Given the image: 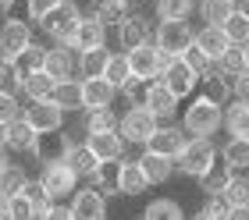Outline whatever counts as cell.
<instances>
[{
  "mask_svg": "<svg viewBox=\"0 0 249 220\" xmlns=\"http://www.w3.org/2000/svg\"><path fill=\"white\" fill-rule=\"evenodd\" d=\"M0 89H18V75H15V61H7V57H0Z\"/></svg>",
  "mask_w": 249,
  "mask_h": 220,
  "instance_id": "50",
  "label": "cell"
},
{
  "mask_svg": "<svg viewBox=\"0 0 249 220\" xmlns=\"http://www.w3.org/2000/svg\"><path fill=\"white\" fill-rule=\"evenodd\" d=\"M104 43H107V25H104V21H96L93 15H82L78 32H75V50H78V53L104 50Z\"/></svg>",
  "mask_w": 249,
  "mask_h": 220,
  "instance_id": "18",
  "label": "cell"
},
{
  "mask_svg": "<svg viewBox=\"0 0 249 220\" xmlns=\"http://www.w3.org/2000/svg\"><path fill=\"white\" fill-rule=\"evenodd\" d=\"M118 178H121V160H118V164H100L96 167V174L93 178H89V181H93V188L100 192V195H118Z\"/></svg>",
  "mask_w": 249,
  "mask_h": 220,
  "instance_id": "37",
  "label": "cell"
},
{
  "mask_svg": "<svg viewBox=\"0 0 249 220\" xmlns=\"http://www.w3.org/2000/svg\"><path fill=\"white\" fill-rule=\"evenodd\" d=\"M231 96L239 103H249V71H242L239 78H231Z\"/></svg>",
  "mask_w": 249,
  "mask_h": 220,
  "instance_id": "51",
  "label": "cell"
},
{
  "mask_svg": "<svg viewBox=\"0 0 249 220\" xmlns=\"http://www.w3.org/2000/svg\"><path fill=\"white\" fill-rule=\"evenodd\" d=\"M239 11H246V15H249V0H242V4H239Z\"/></svg>",
  "mask_w": 249,
  "mask_h": 220,
  "instance_id": "61",
  "label": "cell"
},
{
  "mask_svg": "<svg viewBox=\"0 0 249 220\" xmlns=\"http://www.w3.org/2000/svg\"><path fill=\"white\" fill-rule=\"evenodd\" d=\"M71 220H107V195H100L93 185L89 188H78L68 203Z\"/></svg>",
  "mask_w": 249,
  "mask_h": 220,
  "instance_id": "13",
  "label": "cell"
},
{
  "mask_svg": "<svg viewBox=\"0 0 249 220\" xmlns=\"http://www.w3.org/2000/svg\"><path fill=\"white\" fill-rule=\"evenodd\" d=\"M36 181L43 185V192H47L53 203H57V199H68V195L78 192V174H75L68 164H47V167L39 170Z\"/></svg>",
  "mask_w": 249,
  "mask_h": 220,
  "instance_id": "7",
  "label": "cell"
},
{
  "mask_svg": "<svg viewBox=\"0 0 249 220\" xmlns=\"http://www.w3.org/2000/svg\"><path fill=\"white\" fill-rule=\"evenodd\" d=\"M196 11V0H157V21H185Z\"/></svg>",
  "mask_w": 249,
  "mask_h": 220,
  "instance_id": "36",
  "label": "cell"
},
{
  "mask_svg": "<svg viewBox=\"0 0 249 220\" xmlns=\"http://www.w3.org/2000/svg\"><path fill=\"white\" fill-rule=\"evenodd\" d=\"M228 206H249V174H231L228 188L221 192Z\"/></svg>",
  "mask_w": 249,
  "mask_h": 220,
  "instance_id": "43",
  "label": "cell"
},
{
  "mask_svg": "<svg viewBox=\"0 0 249 220\" xmlns=\"http://www.w3.org/2000/svg\"><path fill=\"white\" fill-rule=\"evenodd\" d=\"M135 164H139V170H142L146 185H164L167 178L175 174V160H164V156L150 153V149H142V156L135 160Z\"/></svg>",
  "mask_w": 249,
  "mask_h": 220,
  "instance_id": "21",
  "label": "cell"
},
{
  "mask_svg": "<svg viewBox=\"0 0 249 220\" xmlns=\"http://www.w3.org/2000/svg\"><path fill=\"white\" fill-rule=\"evenodd\" d=\"M36 132H32V124L25 118H18L15 124H7V149H15V153H32L36 149Z\"/></svg>",
  "mask_w": 249,
  "mask_h": 220,
  "instance_id": "26",
  "label": "cell"
},
{
  "mask_svg": "<svg viewBox=\"0 0 249 220\" xmlns=\"http://www.w3.org/2000/svg\"><path fill=\"white\" fill-rule=\"evenodd\" d=\"M25 199L32 203V213H36V220H43V217L50 213V206H53V199L43 192L39 181H29V185H25Z\"/></svg>",
  "mask_w": 249,
  "mask_h": 220,
  "instance_id": "44",
  "label": "cell"
},
{
  "mask_svg": "<svg viewBox=\"0 0 249 220\" xmlns=\"http://www.w3.org/2000/svg\"><path fill=\"white\" fill-rule=\"evenodd\" d=\"M146 43H153V18H146L142 11H132L118 25V46H121V53H132Z\"/></svg>",
  "mask_w": 249,
  "mask_h": 220,
  "instance_id": "8",
  "label": "cell"
},
{
  "mask_svg": "<svg viewBox=\"0 0 249 220\" xmlns=\"http://www.w3.org/2000/svg\"><path fill=\"white\" fill-rule=\"evenodd\" d=\"M213 164H217V149H213L210 138H189L185 153L175 160V170H178V174H185V178H196L199 181Z\"/></svg>",
  "mask_w": 249,
  "mask_h": 220,
  "instance_id": "5",
  "label": "cell"
},
{
  "mask_svg": "<svg viewBox=\"0 0 249 220\" xmlns=\"http://www.w3.org/2000/svg\"><path fill=\"white\" fill-rule=\"evenodd\" d=\"M114 128H118V114H114V107H104V110H82V132H86V135L114 132Z\"/></svg>",
  "mask_w": 249,
  "mask_h": 220,
  "instance_id": "30",
  "label": "cell"
},
{
  "mask_svg": "<svg viewBox=\"0 0 249 220\" xmlns=\"http://www.w3.org/2000/svg\"><path fill=\"white\" fill-rule=\"evenodd\" d=\"M43 64H47V46L32 43L29 50H21V57H15V75H18V82H21V78H29V75H36V71H43Z\"/></svg>",
  "mask_w": 249,
  "mask_h": 220,
  "instance_id": "28",
  "label": "cell"
},
{
  "mask_svg": "<svg viewBox=\"0 0 249 220\" xmlns=\"http://www.w3.org/2000/svg\"><path fill=\"white\" fill-rule=\"evenodd\" d=\"M61 4H64V0H25L29 18H32V21H43V18H47L53 7H61Z\"/></svg>",
  "mask_w": 249,
  "mask_h": 220,
  "instance_id": "47",
  "label": "cell"
},
{
  "mask_svg": "<svg viewBox=\"0 0 249 220\" xmlns=\"http://www.w3.org/2000/svg\"><path fill=\"white\" fill-rule=\"evenodd\" d=\"M0 220H11V199L0 195Z\"/></svg>",
  "mask_w": 249,
  "mask_h": 220,
  "instance_id": "55",
  "label": "cell"
},
{
  "mask_svg": "<svg viewBox=\"0 0 249 220\" xmlns=\"http://www.w3.org/2000/svg\"><path fill=\"white\" fill-rule=\"evenodd\" d=\"M221 164L231 170V174H249V142L242 138H228L221 146Z\"/></svg>",
  "mask_w": 249,
  "mask_h": 220,
  "instance_id": "23",
  "label": "cell"
},
{
  "mask_svg": "<svg viewBox=\"0 0 249 220\" xmlns=\"http://www.w3.org/2000/svg\"><path fill=\"white\" fill-rule=\"evenodd\" d=\"M203 100H210L213 103V107H231V82H228V78H224L221 75V68L217 64H213V71L207 75V78H203Z\"/></svg>",
  "mask_w": 249,
  "mask_h": 220,
  "instance_id": "22",
  "label": "cell"
},
{
  "mask_svg": "<svg viewBox=\"0 0 249 220\" xmlns=\"http://www.w3.org/2000/svg\"><path fill=\"white\" fill-rule=\"evenodd\" d=\"M228 220H249V206H231Z\"/></svg>",
  "mask_w": 249,
  "mask_h": 220,
  "instance_id": "54",
  "label": "cell"
},
{
  "mask_svg": "<svg viewBox=\"0 0 249 220\" xmlns=\"http://www.w3.org/2000/svg\"><path fill=\"white\" fill-rule=\"evenodd\" d=\"M0 146H7V124H0Z\"/></svg>",
  "mask_w": 249,
  "mask_h": 220,
  "instance_id": "59",
  "label": "cell"
},
{
  "mask_svg": "<svg viewBox=\"0 0 249 220\" xmlns=\"http://www.w3.org/2000/svg\"><path fill=\"white\" fill-rule=\"evenodd\" d=\"M228 181H231V170L224 167L221 160H217V164H213L203 178H199V185H203V192H207V195H221L224 188H228Z\"/></svg>",
  "mask_w": 249,
  "mask_h": 220,
  "instance_id": "42",
  "label": "cell"
},
{
  "mask_svg": "<svg viewBox=\"0 0 249 220\" xmlns=\"http://www.w3.org/2000/svg\"><path fill=\"white\" fill-rule=\"evenodd\" d=\"M32 43L36 39H32V29H29L25 18H4V25H0V57L15 61V57H21V50H29Z\"/></svg>",
  "mask_w": 249,
  "mask_h": 220,
  "instance_id": "10",
  "label": "cell"
},
{
  "mask_svg": "<svg viewBox=\"0 0 249 220\" xmlns=\"http://www.w3.org/2000/svg\"><path fill=\"white\" fill-rule=\"evenodd\" d=\"M4 4H7V0H0V11H4Z\"/></svg>",
  "mask_w": 249,
  "mask_h": 220,
  "instance_id": "63",
  "label": "cell"
},
{
  "mask_svg": "<svg viewBox=\"0 0 249 220\" xmlns=\"http://www.w3.org/2000/svg\"><path fill=\"white\" fill-rule=\"evenodd\" d=\"M78 21H82V11H78L75 0H64L61 7H53L47 18L39 21V29L57 43V46H68L75 50V32H78Z\"/></svg>",
  "mask_w": 249,
  "mask_h": 220,
  "instance_id": "1",
  "label": "cell"
},
{
  "mask_svg": "<svg viewBox=\"0 0 249 220\" xmlns=\"http://www.w3.org/2000/svg\"><path fill=\"white\" fill-rule=\"evenodd\" d=\"M121 4H124V11L132 15V11H139V7H142V0H121Z\"/></svg>",
  "mask_w": 249,
  "mask_h": 220,
  "instance_id": "57",
  "label": "cell"
},
{
  "mask_svg": "<svg viewBox=\"0 0 249 220\" xmlns=\"http://www.w3.org/2000/svg\"><path fill=\"white\" fill-rule=\"evenodd\" d=\"M21 114H25V110H21L18 96L11 89H0V124H15Z\"/></svg>",
  "mask_w": 249,
  "mask_h": 220,
  "instance_id": "45",
  "label": "cell"
},
{
  "mask_svg": "<svg viewBox=\"0 0 249 220\" xmlns=\"http://www.w3.org/2000/svg\"><path fill=\"white\" fill-rule=\"evenodd\" d=\"M139 89H142V82H139V78H132V82H124V85H121V96L135 103V96H139Z\"/></svg>",
  "mask_w": 249,
  "mask_h": 220,
  "instance_id": "53",
  "label": "cell"
},
{
  "mask_svg": "<svg viewBox=\"0 0 249 220\" xmlns=\"http://www.w3.org/2000/svg\"><path fill=\"white\" fill-rule=\"evenodd\" d=\"M228 4H235V7H239V4H242V0H228Z\"/></svg>",
  "mask_w": 249,
  "mask_h": 220,
  "instance_id": "62",
  "label": "cell"
},
{
  "mask_svg": "<svg viewBox=\"0 0 249 220\" xmlns=\"http://www.w3.org/2000/svg\"><path fill=\"white\" fill-rule=\"evenodd\" d=\"M213 220H228V213H231V206L224 203V195H207V206H203Z\"/></svg>",
  "mask_w": 249,
  "mask_h": 220,
  "instance_id": "49",
  "label": "cell"
},
{
  "mask_svg": "<svg viewBox=\"0 0 249 220\" xmlns=\"http://www.w3.org/2000/svg\"><path fill=\"white\" fill-rule=\"evenodd\" d=\"M43 220H71V210H68L64 203H53V206H50V213L43 217Z\"/></svg>",
  "mask_w": 249,
  "mask_h": 220,
  "instance_id": "52",
  "label": "cell"
},
{
  "mask_svg": "<svg viewBox=\"0 0 249 220\" xmlns=\"http://www.w3.org/2000/svg\"><path fill=\"white\" fill-rule=\"evenodd\" d=\"M189 220H213V217H210V213H207V210H199V213H192V217H189Z\"/></svg>",
  "mask_w": 249,
  "mask_h": 220,
  "instance_id": "58",
  "label": "cell"
},
{
  "mask_svg": "<svg viewBox=\"0 0 249 220\" xmlns=\"http://www.w3.org/2000/svg\"><path fill=\"white\" fill-rule=\"evenodd\" d=\"M242 50H246V71H249V43L242 46Z\"/></svg>",
  "mask_w": 249,
  "mask_h": 220,
  "instance_id": "60",
  "label": "cell"
},
{
  "mask_svg": "<svg viewBox=\"0 0 249 220\" xmlns=\"http://www.w3.org/2000/svg\"><path fill=\"white\" fill-rule=\"evenodd\" d=\"M221 29H224V36H228L231 46H246V43H249V15H246V11L235 7V15L224 21Z\"/></svg>",
  "mask_w": 249,
  "mask_h": 220,
  "instance_id": "39",
  "label": "cell"
},
{
  "mask_svg": "<svg viewBox=\"0 0 249 220\" xmlns=\"http://www.w3.org/2000/svg\"><path fill=\"white\" fill-rule=\"evenodd\" d=\"M36 135H53V132H64V110L57 107L53 100H43V103H29L25 114H21Z\"/></svg>",
  "mask_w": 249,
  "mask_h": 220,
  "instance_id": "11",
  "label": "cell"
},
{
  "mask_svg": "<svg viewBox=\"0 0 249 220\" xmlns=\"http://www.w3.org/2000/svg\"><path fill=\"white\" fill-rule=\"evenodd\" d=\"M221 124H224V110L221 107H213L210 100H192L185 114H182V128L189 138H210L213 132H221Z\"/></svg>",
  "mask_w": 249,
  "mask_h": 220,
  "instance_id": "2",
  "label": "cell"
},
{
  "mask_svg": "<svg viewBox=\"0 0 249 220\" xmlns=\"http://www.w3.org/2000/svg\"><path fill=\"white\" fill-rule=\"evenodd\" d=\"M107 50H89V53H78V75L82 78H104L107 71Z\"/></svg>",
  "mask_w": 249,
  "mask_h": 220,
  "instance_id": "40",
  "label": "cell"
},
{
  "mask_svg": "<svg viewBox=\"0 0 249 220\" xmlns=\"http://www.w3.org/2000/svg\"><path fill=\"white\" fill-rule=\"evenodd\" d=\"M192 46H196V50H203L210 57L213 64L221 61V53L228 50V36H224V29H217V25H203V29H196V39H192Z\"/></svg>",
  "mask_w": 249,
  "mask_h": 220,
  "instance_id": "20",
  "label": "cell"
},
{
  "mask_svg": "<svg viewBox=\"0 0 249 220\" xmlns=\"http://www.w3.org/2000/svg\"><path fill=\"white\" fill-rule=\"evenodd\" d=\"M175 57H167L160 53L153 43H146L139 46V50H132L128 53V64H132V78H139L142 85H150V82H160V75H164V68L171 64Z\"/></svg>",
  "mask_w": 249,
  "mask_h": 220,
  "instance_id": "6",
  "label": "cell"
},
{
  "mask_svg": "<svg viewBox=\"0 0 249 220\" xmlns=\"http://www.w3.org/2000/svg\"><path fill=\"white\" fill-rule=\"evenodd\" d=\"M11 167V156H7V146H0V174Z\"/></svg>",
  "mask_w": 249,
  "mask_h": 220,
  "instance_id": "56",
  "label": "cell"
},
{
  "mask_svg": "<svg viewBox=\"0 0 249 220\" xmlns=\"http://www.w3.org/2000/svg\"><path fill=\"white\" fill-rule=\"evenodd\" d=\"M157 128H160V121H157L142 103H132V107L118 118V132H121V138L128 146H146Z\"/></svg>",
  "mask_w": 249,
  "mask_h": 220,
  "instance_id": "3",
  "label": "cell"
},
{
  "mask_svg": "<svg viewBox=\"0 0 249 220\" xmlns=\"http://www.w3.org/2000/svg\"><path fill=\"white\" fill-rule=\"evenodd\" d=\"M224 128H228L231 138L249 142V103L231 100V107H224Z\"/></svg>",
  "mask_w": 249,
  "mask_h": 220,
  "instance_id": "25",
  "label": "cell"
},
{
  "mask_svg": "<svg viewBox=\"0 0 249 220\" xmlns=\"http://www.w3.org/2000/svg\"><path fill=\"white\" fill-rule=\"evenodd\" d=\"M64 114L71 110H82V82H75V78H68V82H57L53 85V96H50Z\"/></svg>",
  "mask_w": 249,
  "mask_h": 220,
  "instance_id": "29",
  "label": "cell"
},
{
  "mask_svg": "<svg viewBox=\"0 0 249 220\" xmlns=\"http://www.w3.org/2000/svg\"><path fill=\"white\" fill-rule=\"evenodd\" d=\"M185 146H189V135H185L182 124H175V121L160 124V128L153 132V138L146 142V149H150V153L164 156V160H178V156L185 153Z\"/></svg>",
  "mask_w": 249,
  "mask_h": 220,
  "instance_id": "9",
  "label": "cell"
},
{
  "mask_svg": "<svg viewBox=\"0 0 249 220\" xmlns=\"http://www.w3.org/2000/svg\"><path fill=\"white\" fill-rule=\"evenodd\" d=\"M86 149L93 153L100 164H118V160H124V149H128V142L121 138V132H100V135H86Z\"/></svg>",
  "mask_w": 249,
  "mask_h": 220,
  "instance_id": "14",
  "label": "cell"
},
{
  "mask_svg": "<svg viewBox=\"0 0 249 220\" xmlns=\"http://www.w3.org/2000/svg\"><path fill=\"white\" fill-rule=\"evenodd\" d=\"M11 220H36V213H32V203L25 199V192L11 199Z\"/></svg>",
  "mask_w": 249,
  "mask_h": 220,
  "instance_id": "48",
  "label": "cell"
},
{
  "mask_svg": "<svg viewBox=\"0 0 249 220\" xmlns=\"http://www.w3.org/2000/svg\"><path fill=\"white\" fill-rule=\"evenodd\" d=\"M53 78L47 71H36V75H29V78H21L18 89H21V96H25L29 103H43V100H50L53 96Z\"/></svg>",
  "mask_w": 249,
  "mask_h": 220,
  "instance_id": "24",
  "label": "cell"
},
{
  "mask_svg": "<svg viewBox=\"0 0 249 220\" xmlns=\"http://www.w3.org/2000/svg\"><path fill=\"white\" fill-rule=\"evenodd\" d=\"M89 15L96 21H104V25H121L128 18V11H124L121 0H89Z\"/></svg>",
  "mask_w": 249,
  "mask_h": 220,
  "instance_id": "31",
  "label": "cell"
},
{
  "mask_svg": "<svg viewBox=\"0 0 249 220\" xmlns=\"http://www.w3.org/2000/svg\"><path fill=\"white\" fill-rule=\"evenodd\" d=\"M29 181H32V178H29L25 167H21V164H11L4 174H0V195H4V199H15V195L25 192Z\"/></svg>",
  "mask_w": 249,
  "mask_h": 220,
  "instance_id": "34",
  "label": "cell"
},
{
  "mask_svg": "<svg viewBox=\"0 0 249 220\" xmlns=\"http://www.w3.org/2000/svg\"><path fill=\"white\" fill-rule=\"evenodd\" d=\"M142 220H189V217H185V210L175 199H153L142 210Z\"/></svg>",
  "mask_w": 249,
  "mask_h": 220,
  "instance_id": "38",
  "label": "cell"
},
{
  "mask_svg": "<svg viewBox=\"0 0 249 220\" xmlns=\"http://www.w3.org/2000/svg\"><path fill=\"white\" fill-rule=\"evenodd\" d=\"M192 32L189 21H157L153 25V46L167 57H185V50H192Z\"/></svg>",
  "mask_w": 249,
  "mask_h": 220,
  "instance_id": "4",
  "label": "cell"
},
{
  "mask_svg": "<svg viewBox=\"0 0 249 220\" xmlns=\"http://www.w3.org/2000/svg\"><path fill=\"white\" fill-rule=\"evenodd\" d=\"M75 53L68 50V46H53V50H47V64H43V71H47L53 82H68V78H75Z\"/></svg>",
  "mask_w": 249,
  "mask_h": 220,
  "instance_id": "19",
  "label": "cell"
},
{
  "mask_svg": "<svg viewBox=\"0 0 249 220\" xmlns=\"http://www.w3.org/2000/svg\"><path fill=\"white\" fill-rule=\"evenodd\" d=\"M114 100H118V89L107 78H82V110L114 107Z\"/></svg>",
  "mask_w": 249,
  "mask_h": 220,
  "instance_id": "17",
  "label": "cell"
},
{
  "mask_svg": "<svg viewBox=\"0 0 249 220\" xmlns=\"http://www.w3.org/2000/svg\"><path fill=\"white\" fill-rule=\"evenodd\" d=\"M142 107L153 114L160 124H167V121H175V114H178V96L171 89H167L164 82H150L146 85V92H142Z\"/></svg>",
  "mask_w": 249,
  "mask_h": 220,
  "instance_id": "12",
  "label": "cell"
},
{
  "mask_svg": "<svg viewBox=\"0 0 249 220\" xmlns=\"http://www.w3.org/2000/svg\"><path fill=\"white\" fill-rule=\"evenodd\" d=\"M150 185H146L142 170L135 160H121V178H118V195H142Z\"/></svg>",
  "mask_w": 249,
  "mask_h": 220,
  "instance_id": "27",
  "label": "cell"
},
{
  "mask_svg": "<svg viewBox=\"0 0 249 220\" xmlns=\"http://www.w3.org/2000/svg\"><path fill=\"white\" fill-rule=\"evenodd\" d=\"M182 61H185V64L192 68V71L199 75V82H203V78H207V75L213 71V61H210V57L203 53V50H196V46H192V50H185V57H182Z\"/></svg>",
  "mask_w": 249,
  "mask_h": 220,
  "instance_id": "46",
  "label": "cell"
},
{
  "mask_svg": "<svg viewBox=\"0 0 249 220\" xmlns=\"http://www.w3.org/2000/svg\"><path fill=\"white\" fill-rule=\"evenodd\" d=\"M160 82H164L167 89H171V92H175L178 100H185V96H192V89L199 85V75L192 71V68H189V64L182 61V57H175V61H171V64L164 68Z\"/></svg>",
  "mask_w": 249,
  "mask_h": 220,
  "instance_id": "16",
  "label": "cell"
},
{
  "mask_svg": "<svg viewBox=\"0 0 249 220\" xmlns=\"http://www.w3.org/2000/svg\"><path fill=\"white\" fill-rule=\"evenodd\" d=\"M217 68H221V75L228 78V82H231V78H239L246 71V50H242V46H228V50L221 53Z\"/></svg>",
  "mask_w": 249,
  "mask_h": 220,
  "instance_id": "41",
  "label": "cell"
},
{
  "mask_svg": "<svg viewBox=\"0 0 249 220\" xmlns=\"http://www.w3.org/2000/svg\"><path fill=\"white\" fill-rule=\"evenodd\" d=\"M104 78H107V82L114 85L118 92H121V85H124V82H132L128 53H110V57H107V71H104Z\"/></svg>",
  "mask_w": 249,
  "mask_h": 220,
  "instance_id": "35",
  "label": "cell"
},
{
  "mask_svg": "<svg viewBox=\"0 0 249 220\" xmlns=\"http://www.w3.org/2000/svg\"><path fill=\"white\" fill-rule=\"evenodd\" d=\"M75 146V138L68 132H53V135H39L36 138V149H32V156L39 160L43 167L47 164H64L68 160V149Z\"/></svg>",
  "mask_w": 249,
  "mask_h": 220,
  "instance_id": "15",
  "label": "cell"
},
{
  "mask_svg": "<svg viewBox=\"0 0 249 220\" xmlns=\"http://www.w3.org/2000/svg\"><path fill=\"white\" fill-rule=\"evenodd\" d=\"M64 164L71 167L78 178H93V174H96V167H100V160H96V156L86 149V142H82V146L75 142L71 149H68V160H64Z\"/></svg>",
  "mask_w": 249,
  "mask_h": 220,
  "instance_id": "32",
  "label": "cell"
},
{
  "mask_svg": "<svg viewBox=\"0 0 249 220\" xmlns=\"http://www.w3.org/2000/svg\"><path fill=\"white\" fill-rule=\"evenodd\" d=\"M196 11H199V18L207 21V25H224L231 15H235V4H228V0H196Z\"/></svg>",
  "mask_w": 249,
  "mask_h": 220,
  "instance_id": "33",
  "label": "cell"
}]
</instances>
